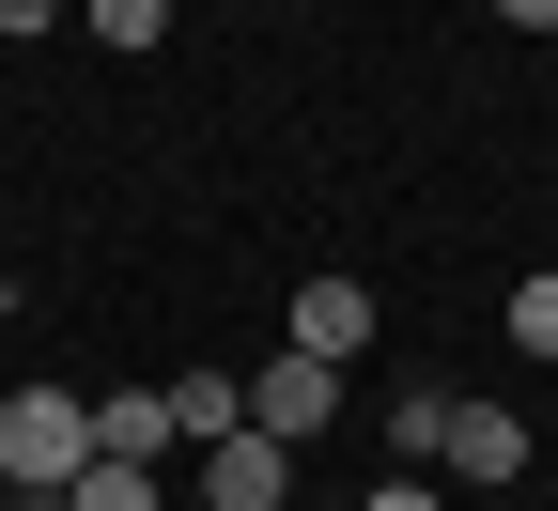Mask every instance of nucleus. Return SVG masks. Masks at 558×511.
<instances>
[{"label":"nucleus","mask_w":558,"mask_h":511,"mask_svg":"<svg viewBox=\"0 0 558 511\" xmlns=\"http://www.w3.org/2000/svg\"><path fill=\"white\" fill-rule=\"evenodd\" d=\"M171 434H186V450L248 434V373H186V388H171Z\"/></svg>","instance_id":"nucleus-7"},{"label":"nucleus","mask_w":558,"mask_h":511,"mask_svg":"<svg viewBox=\"0 0 558 511\" xmlns=\"http://www.w3.org/2000/svg\"><path fill=\"white\" fill-rule=\"evenodd\" d=\"M94 465V403L78 388H0V496H62Z\"/></svg>","instance_id":"nucleus-1"},{"label":"nucleus","mask_w":558,"mask_h":511,"mask_svg":"<svg viewBox=\"0 0 558 511\" xmlns=\"http://www.w3.org/2000/svg\"><path fill=\"white\" fill-rule=\"evenodd\" d=\"M78 32H109V47H156V32H171V0H78Z\"/></svg>","instance_id":"nucleus-11"},{"label":"nucleus","mask_w":558,"mask_h":511,"mask_svg":"<svg viewBox=\"0 0 558 511\" xmlns=\"http://www.w3.org/2000/svg\"><path fill=\"white\" fill-rule=\"evenodd\" d=\"M435 434H450V388H403L388 403V465H435Z\"/></svg>","instance_id":"nucleus-9"},{"label":"nucleus","mask_w":558,"mask_h":511,"mask_svg":"<svg viewBox=\"0 0 558 511\" xmlns=\"http://www.w3.org/2000/svg\"><path fill=\"white\" fill-rule=\"evenodd\" d=\"M357 341H373V295H357V279H295V356H326V373H357Z\"/></svg>","instance_id":"nucleus-4"},{"label":"nucleus","mask_w":558,"mask_h":511,"mask_svg":"<svg viewBox=\"0 0 558 511\" xmlns=\"http://www.w3.org/2000/svg\"><path fill=\"white\" fill-rule=\"evenodd\" d=\"M62 496H78V511H171V496H156V465H109V450L62 480Z\"/></svg>","instance_id":"nucleus-8"},{"label":"nucleus","mask_w":558,"mask_h":511,"mask_svg":"<svg viewBox=\"0 0 558 511\" xmlns=\"http://www.w3.org/2000/svg\"><path fill=\"white\" fill-rule=\"evenodd\" d=\"M357 511H450V496H435V480H418V465H388V480H373Z\"/></svg>","instance_id":"nucleus-12"},{"label":"nucleus","mask_w":558,"mask_h":511,"mask_svg":"<svg viewBox=\"0 0 558 511\" xmlns=\"http://www.w3.org/2000/svg\"><path fill=\"white\" fill-rule=\"evenodd\" d=\"M279 480H295L279 434H218V450H202V511H279Z\"/></svg>","instance_id":"nucleus-5"},{"label":"nucleus","mask_w":558,"mask_h":511,"mask_svg":"<svg viewBox=\"0 0 558 511\" xmlns=\"http://www.w3.org/2000/svg\"><path fill=\"white\" fill-rule=\"evenodd\" d=\"M435 465H450L465 496H512V480H527V418H512V403H465V388H450V434H435Z\"/></svg>","instance_id":"nucleus-2"},{"label":"nucleus","mask_w":558,"mask_h":511,"mask_svg":"<svg viewBox=\"0 0 558 511\" xmlns=\"http://www.w3.org/2000/svg\"><path fill=\"white\" fill-rule=\"evenodd\" d=\"M497 16H512V32H558V0H497Z\"/></svg>","instance_id":"nucleus-14"},{"label":"nucleus","mask_w":558,"mask_h":511,"mask_svg":"<svg viewBox=\"0 0 558 511\" xmlns=\"http://www.w3.org/2000/svg\"><path fill=\"white\" fill-rule=\"evenodd\" d=\"M0 511H78V496H0Z\"/></svg>","instance_id":"nucleus-15"},{"label":"nucleus","mask_w":558,"mask_h":511,"mask_svg":"<svg viewBox=\"0 0 558 511\" xmlns=\"http://www.w3.org/2000/svg\"><path fill=\"white\" fill-rule=\"evenodd\" d=\"M512 341H527V356H558V264H527V279H512Z\"/></svg>","instance_id":"nucleus-10"},{"label":"nucleus","mask_w":558,"mask_h":511,"mask_svg":"<svg viewBox=\"0 0 558 511\" xmlns=\"http://www.w3.org/2000/svg\"><path fill=\"white\" fill-rule=\"evenodd\" d=\"M94 450H109V465H171V450H186V434H171V388H109V403H94Z\"/></svg>","instance_id":"nucleus-6"},{"label":"nucleus","mask_w":558,"mask_h":511,"mask_svg":"<svg viewBox=\"0 0 558 511\" xmlns=\"http://www.w3.org/2000/svg\"><path fill=\"white\" fill-rule=\"evenodd\" d=\"M0 32H16V47H32V32H62V0H0Z\"/></svg>","instance_id":"nucleus-13"},{"label":"nucleus","mask_w":558,"mask_h":511,"mask_svg":"<svg viewBox=\"0 0 558 511\" xmlns=\"http://www.w3.org/2000/svg\"><path fill=\"white\" fill-rule=\"evenodd\" d=\"M326 418H341V373H326V356H295V341H279V373H248V434H279V450H311Z\"/></svg>","instance_id":"nucleus-3"}]
</instances>
